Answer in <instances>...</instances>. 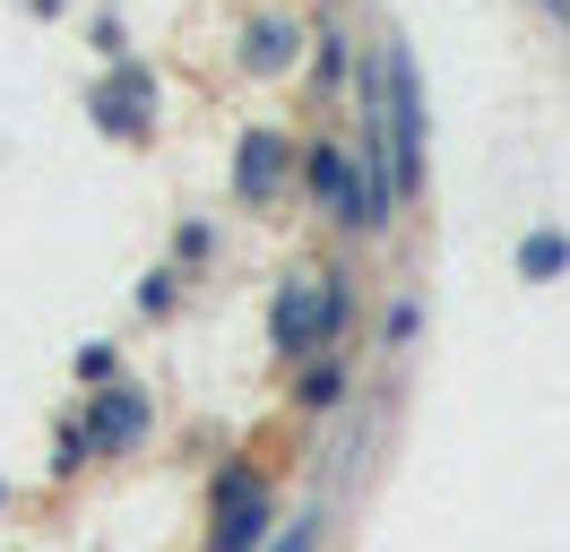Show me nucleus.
I'll return each instance as SVG.
<instances>
[{
	"label": "nucleus",
	"mask_w": 570,
	"mask_h": 552,
	"mask_svg": "<svg viewBox=\"0 0 570 552\" xmlns=\"http://www.w3.org/2000/svg\"><path fill=\"white\" fill-rule=\"evenodd\" d=\"M355 328V276H285L277 303H268V345L285 363H321L328 345Z\"/></svg>",
	"instance_id": "nucleus-1"
},
{
	"label": "nucleus",
	"mask_w": 570,
	"mask_h": 552,
	"mask_svg": "<svg viewBox=\"0 0 570 552\" xmlns=\"http://www.w3.org/2000/svg\"><path fill=\"white\" fill-rule=\"evenodd\" d=\"M303 190L321 207L328 225H346V234H381V207H372V181H363V156L346 138H312L303 147Z\"/></svg>",
	"instance_id": "nucleus-2"
},
{
	"label": "nucleus",
	"mask_w": 570,
	"mask_h": 552,
	"mask_svg": "<svg viewBox=\"0 0 570 552\" xmlns=\"http://www.w3.org/2000/svg\"><path fill=\"white\" fill-rule=\"evenodd\" d=\"M390 165H397V199L424 190V78L415 52L390 34Z\"/></svg>",
	"instance_id": "nucleus-3"
},
{
	"label": "nucleus",
	"mask_w": 570,
	"mask_h": 552,
	"mask_svg": "<svg viewBox=\"0 0 570 552\" xmlns=\"http://www.w3.org/2000/svg\"><path fill=\"white\" fill-rule=\"evenodd\" d=\"M285 172H294V138L285 130H243V147H234V199L268 207L285 190Z\"/></svg>",
	"instance_id": "nucleus-4"
},
{
	"label": "nucleus",
	"mask_w": 570,
	"mask_h": 552,
	"mask_svg": "<svg viewBox=\"0 0 570 552\" xmlns=\"http://www.w3.org/2000/svg\"><path fill=\"white\" fill-rule=\"evenodd\" d=\"M147 388H121V379H112V388H96V406L78 414V423H87V441H96V457H121V448H139L147 441Z\"/></svg>",
	"instance_id": "nucleus-5"
},
{
	"label": "nucleus",
	"mask_w": 570,
	"mask_h": 552,
	"mask_svg": "<svg viewBox=\"0 0 570 552\" xmlns=\"http://www.w3.org/2000/svg\"><path fill=\"white\" fill-rule=\"evenodd\" d=\"M268 535H277V483L250 492V501H234V510H216L208 552H268Z\"/></svg>",
	"instance_id": "nucleus-6"
},
{
	"label": "nucleus",
	"mask_w": 570,
	"mask_h": 552,
	"mask_svg": "<svg viewBox=\"0 0 570 552\" xmlns=\"http://www.w3.org/2000/svg\"><path fill=\"white\" fill-rule=\"evenodd\" d=\"M147 112H156L147 78H139V69H112V87L96 96V121H105V130H147Z\"/></svg>",
	"instance_id": "nucleus-7"
},
{
	"label": "nucleus",
	"mask_w": 570,
	"mask_h": 552,
	"mask_svg": "<svg viewBox=\"0 0 570 552\" xmlns=\"http://www.w3.org/2000/svg\"><path fill=\"white\" fill-rule=\"evenodd\" d=\"M294 52H303V27H294V18H250L243 27V61L250 69H285Z\"/></svg>",
	"instance_id": "nucleus-8"
},
{
	"label": "nucleus",
	"mask_w": 570,
	"mask_h": 552,
	"mask_svg": "<svg viewBox=\"0 0 570 552\" xmlns=\"http://www.w3.org/2000/svg\"><path fill=\"white\" fill-rule=\"evenodd\" d=\"M346 388H355V372H346L337 354H321V363H303V379H294V406L328 414V406H346Z\"/></svg>",
	"instance_id": "nucleus-9"
},
{
	"label": "nucleus",
	"mask_w": 570,
	"mask_h": 552,
	"mask_svg": "<svg viewBox=\"0 0 570 552\" xmlns=\"http://www.w3.org/2000/svg\"><path fill=\"white\" fill-rule=\"evenodd\" d=\"M562 268H570V234L535 225V234L519 241V276H528V285H544V276H562Z\"/></svg>",
	"instance_id": "nucleus-10"
},
{
	"label": "nucleus",
	"mask_w": 570,
	"mask_h": 552,
	"mask_svg": "<svg viewBox=\"0 0 570 552\" xmlns=\"http://www.w3.org/2000/svg\"><path fill=\"white\" fill-rule=\"evenodd\" d=\"M321 535H328V510H294L277 535H268V552H321Z\"/></svg>",
	"instance_id": "nucleus-11"
},
{
	"label": "nucleus",
	"mask_w": 570,
	"mask_h": 552,
	"mask_svg": "<svg viewBox=\"0 0 570 552\" xmlns=\"http://www.w3.org/2000/svg\"><path fill=\"white\" fill-rule=\"evenodd\" d=\"M415 328H424V303H415V294H397L390 319H381V345H415Z\"/></svg>",
	"instance_id": "nucleus-12"
},
{
	"label": "nucleus",
	"mask_w": 570,
	"mask_h": 552,
	"mask_svg": "<svg viewBox=\"0 0 570 552\" xmlns=\"http://www.w3.org/2000/svg\"><path fill=\"white\" fill-rule=\"evenodd\" d=\"M346 69H355L346 34H321V78H312V87H328V96H337V87H346Z\"/></svg>",
	"instance_id": "nucleus-13"
},
{
	"label": "nucleus",
	"mask_w": 570,
	"mask_h": 552,
	"mask_svg": "<svg viewBox=\"0 0 570 552\" xmlns=\"http://www.w3.org/2000/svg\"><path fill=\"white\" fill-rule=\"evenodd\" d=\"M96 457V441H87V423H61V441H52V466L70 475V466H87Z\"/></svg>",
	"instance_id": "nucleus-14"
},
{
	"label": "nucleus",
	"mask_w": 570,
	"mask_h": 552,
	"mask_svg": "<svg viewBox=\"0 0 570 552\" xmlns=\"http://www.w3.org/2000/svg\"><path fill=\"white\" fill-rule=\"evenodd\" d=\"M174 303H181V276H174V268H156V276H147V294H139V310H156V319H165Z\"/></svg>",
	"instance_id": "nucleus-15"
},
{
	"label": "nucleus",
	"mask_w": 570,
	"mask_h": 552,
	"mask_svg": "<svg viewBox=\"0 0 570 552\" xmlns=\"http://www.w3.org/2000/svg\"><path fill=\"white\" fill-rule=\"evenodd\" d=\"M174 250H181V259H208V250H216V225H181Z\"/></svg>",
	"instance_id": "nucleus-16"
},
{
	"label": "nucleus",
	"mask_w": 570,
	"mask_h": 552,
	"mask_svg": "<svg viewBox=\"0 0 570 552\" xmlns=\"http://www.w3.org/2000/svg\"><path fill=\"white\" fill-rule=\"evenodd\" d=\"M112 363H121L112 345H87V354H78V372H87V379H105V388H112Z\"/></svg>",
	"instance_id": "nucleus-17"
}]
</instances>
